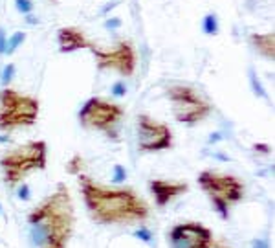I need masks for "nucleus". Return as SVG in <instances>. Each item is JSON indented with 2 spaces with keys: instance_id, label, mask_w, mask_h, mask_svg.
<instances>
[{
  "instance_id": "obj_1",
  "label": "nucleus",
  "mask_w": 275,
  "mask_h": 248,
  "mask_svg": "<svg viewBox=\"0 0 275 248\" xmlns=\"http://www.w3.org/2000/svg\"><path fill=\"white\" fill-rule=\"evenodd\" d=\"M77 184L85 208L94 222L103 226L143 224L151 217V206L130 186H105L86 173H77Z\"/></svg>"
},
{
  "instance_id": "obj_2",
  "label": "nucleus",
  "mask_w": 275,
  "mask_h": 248,
  "mask_svg": "<svg viewBox=\"0 0 275 248\" xmlns=\"http://www.w3.org/2000/svg\"><path fill=\"white\" fill-rule=\"evenodd\" d=\"M74 228V199L63 182L28 213V237L33 248H68Z\"/></svg>"
},
{
  "instance_id": "obj_3",
  "label": "nucleus",
  "mask_w": 275,
  "mask_h": 248,
  "mask_svg": "<svg viewBox=\"0 0 275 248\" xmlns=\"http://www.w3.org/2000/svg\"><path fill=\"white\" fill-rule=\"evenodd\" d=\"M48 166V144L44 140H30L13 147L0 157V169L4 182L17 188L32 173L44 171Z\"/></svg>"
},
{
  "instance_id": "obj_4",
  "label": "nucleus",
  "mask_w": 275,
  "mask_h": 248,
  "mask_svg": "<svg viewBox=\"0 0 275 248\" xmlns=\"http://www.w3.org/2000/svg\"><path fill=\"white\" fill-rule=\"evenodd\" d=\"M198 186L211 202L218 217L228 221L231 208L238 204L246 195V186L238 177L229 173H220L215 169H204L198 173Z\"/></svg>"
},
{
  "instance_id": "obj_5",
  "label": "nucleus",
  "mask_w": 275,
  "mask_h": 248,
  "mask_svg": "<svg viewBox=\"0 0 275 248\" xmlns=\"http://www.w3.org/2000/svg\"><path fill=\"white\" fill-rule=\"evenodd\" d=\"M41 112V101L32 94L17 90L13 86H4L0 90V131L11 133L26 129L37 123Z\"/></svg>"
},
{
  "instance_id": "obj_6",
  "label": "nucleus",
  "mask_w": 275,
  "mask_h": 248,
  "mask_svg": "<svg viewBox=\"0 0 275 248\" xmlns=\"http://www.w3.org/2000/svg\"><path fill=\"white\" fill-rule=\"evenodd\" d=\"M123 116H125V108L119 103L94 96L86 99L85 105L81 107L77 119L83 129L97 131L112 140H117V127L121 123Z\"/></svg>"
},
{
  "instance_id": "obj_7",
  "label": "nucleus",
  "mask_w": 275,
  "mask_h": 248,
  "mask_svg": "<svg viewBox=\"0 0 275 248\" xmlns=\"http://www.w3.org/2000/svg\"><path fill=\"white\" fill-rule=\"evenodd\" d=\"M165 96L171 103L173 116L178 123L196 125L211 114L213 105L202 96L200 92L189 85H169L165 88Z\"/></svg>"
},
{
  "instance_id": "obj_8",
  "label": "nucleus",
  "mask_w": 275,
  "mask_h": 248,
  "mask_svg": "<svg viewBox=\"0 0 275 248\" xmlns=\"http://www.w3.org/2000/svg\"><path fill=\"white\" fill-rule=\"evenodd\" d=\"M88 52L92 54L95 61V66L99 70H110L119 74L121 77H130L134 76L138 65L136 50L134 44L127 39H121L114 43L108 48H103L99 44L92 43Z\"/></svg>"
},
{
  "instance_id": "obj_9",
  "label": "nucleus",
  "mask_w": 275,
  "mask_h": 248,
  "mask_svg": "<svg viewBox=\"0 0 275 248\" xmlns=\"http://www.w3.org/2000/svg\"><path fill=\"white\" fill-rule=\"evenodd\" d=\"M136 144L138 151L143 155L167 151L175 144V135L167 123L151 118L149 114H140L136 118Z\"/></svg>"
},
{
  "instance_id": "obj_10",
  "label": "nucleus",
  "mask_w": 275,
  "mask_h": 248,
  "mask_svg": "<svg viewBox=\"0 0 275 248\" xmlns=\"http://www.w3.org/2000/svg\"><path fill=\"white\" fill-rule=\"evenodd\" d=\"M213 232L206 224L196 221H187L175 224L167 232V244L169 248H211Z\"/></svg>"
},
{
  "instance_id": "obj_11",
  "label": "nucleus",
  "mask_w": 275,
  "mask_h": 248,
  "mask_svg": "<svg viewBox=\"0 0 275 248\" xmlns=\"http://www.w3.org/2000/svg\"><path fill=\"white\" fill-rule=\"evenodd\" d=\"M149 191L153 195L156 208H165L175 199L189 191V184L180 180H165V178H153L149 180Z\"/></svg>"
},
{
  "instance_id": "obj_12",
  "label": "nucleus",
  "mask_w": 275,
  "mask_h": 248,
  "mask_svg": "<svg viewBox=\"0 0 275 248\" xmlns=\"http://www.w3.org/2000/svg\"><path fill=\"white\" fill-rule=\"evenodd\" d=\"M57 44L61 54H74L77 50H88L92 41L81 28L63 26L57 30Z\"/></svg>"
},
{
  "instance_id": "obj_13",
  "label": "nucleus",
  "mask_w": 275,
  "mask_h": 248,
  "mask_svg": "<svg viewBox=\"0 0 275 248\" xmlns=\"http://www.w3.org/2000/svg\"><path fill=\"white\" fill-rule=\"evenodd\" d=\"M248 43L262 59L273 63L275 59V33L273 32L251 33L248 37Z\"/></svg>"
},
{
  "instance_id": "obj_14",
  "label": "nucleus",
  "mask_w": 275,
  "mask_h": 248,
  "mask_svg": "<svg viewBox=\"0 0 275 248\" xmlns=\"http://www.w3.org/2000/svg\"><path fill=\"white\" fill-rule=\"evenodd\" d=\"M24 41H26V32H15L13 35H10L8 37V41H6V52L4 55H13L17 52V50L21 48L22 44H24Z\"/></svg>"
},
{
  "instance_id": "obj_15",
  "label": "nucleus",
  "mask_w": 275,
  "mask_h": 248,
  "mask_svg": "<svg viewBox=\"0 0 275 248\" xmlns=\"http://www.w3.org/2000/svg\"><path fill=\"white\" fill-rule=\"evenodd\" d=\"M202 30L206 35H218V30H220V24H218V17L217 13H207L202 19Z\"/></svg>"
},
{
  "instance_id": "obj_16",
  "label": "nucleus",
  "mask_w": 275,
  "mask_h": 248,
  "mask_svg": "<svg viewBox=\"0 0 275 248\" xmlns=\"http://www.w3.org/2000/svg\"><path fill=\"white\" fill-rule=\"evenodd\" d=\"M15 72H17V66L13 63H8L4 66V70H2V76H0V83L2 86H10L11 81H13V77H15Z\"/></svg>"
},
{
  "instance_id": "obj_17",
  "label": "nucleus",
  "mask_w": 275,
  "mask_h": 248,
  "mask_svg": "<svg viewBox=\"0 0 275 248\" xmlns=\"http://www.w3.org/2000/svg\"><path fill=\"white\" fill-rule=\"evenodd\" d=\"M15 10L24 17L32 15L35 11V2L33 0H15Z\"/></svg>"
},
{
  "instance_id": "obj_18",
  "label": "nucleus",
  "mask_w": 275,
  "mask_h": 248,
  "mask_svg": "<svg viewBox=\"0 0 275 248\" xmlns=\"http://www.w3.org/2000/svg\"><path fill=\"white\" fill-rule=\"evenodd\" d=\"M112 182L114 184H123L125 182V178H127V169H125V166H121V164H114V167H112Z\"/></svg>"
},
{
  "instance_id": "obj_19",
  "label": "nucleus",
  "mask_w": 275,
  "mask_h": 248,
  "mask_svg": "<svg viewBox=\"0 0 275 248\" xmlns=\"http://www.w3.org/2000/svg\"><path fill=\"white\" fill-rule=\"evenodd\" d=\"M249 81H251V86H253V92L257 94L259 97H266V90L262 88V85H260L259 77H257V74H255L253 70H249Z\"/></svg>"
},
{
  "instance_id": "obj_20",
  "label": "nucleus",
  "mask_w": 275,
  "mask_h": 248,
  "mask_svg": "<svg viewBox=\"0 0 275 248\" xmlns=\"http://www.w3.org/2000/svg\"><path fill=\"white\" fill-rule=\"evenodd\" d=\"M125 94H127V85H125V81H116L112 85V96L114 97H125Z\"/></svg>"
},
{
  "instance_id": "obj_21",
  "label": "nucleus",
  "mask_w": 275,
  "mask_h": 248,
  "mask_svg": "<svg viewBox=\"0 0 275 248\" xmlns=\"http://www.w3.org/2000/svg\"><path fill=\"white\" fill-rule=\"evenodd\" d=\"M103 26H105L106 30L114 32V30H119V28L123 26V21L121 19H117V17H110V19H106V21L103 22Z\"/></svg>"
},
{
  "instance_id": "obj_22",
  "label": "nucleus",
  "mask_w": 275,
  "mask_h": 248,
  "mask_svg": "<svg viewBox=\"0 0 275 248\" xmlns=\"http://www.w3.org/2000/svg\"><path fill=\"white\" fill-rule=\"evenodd\" d=\"M17 197L21 200H28L30 199V188H28V184H19V189H17Z\"/></svg>"
},
{
  "instance_id": "obj_23",
  "label": "nucleus",
  "mask_w": 275,
  "mask_h": 248,
  "mask_svg": "<svg viewBox=\"0 0 275 248\" xmlns=\"http://www.w3.org/2000/svg\"><path fill=\"white\" fill-rule=\"evenodd\" d=\"M134 235H136L138 239H143V241H151V232H149L147 228H140L138 232H134Z\"/></svg>"
},
{
  "instance_id": "obj_24",
  "label": "nucleus",
  "mask_w": 275,
  "mask_h": 248,
  "mask_svg": "<svg viewBox=\"0 0 275 248\" xmlns=\"http://www.w3.org/2000/svg\"><path fill=\"white\" fill-rule=\"evenodd\" d=\"M6 41H8V37H6V30L4 28H0V57H2L6 52Z\"/></svg>"
},
{
  "instance_id": "obj_25",
  "label": "nucleus",
  "mask_w": 275,
  "mask_h": 248,
  "mask_svg": "<svg viewBox=\"0 0 275 248\" xmlns=\"http://www.w3.org/2000/svg\"><path fill=\"white\" fill-rule=\"evenodd\" d=\"M253 248H270V246H268V241H266V239H255Z\"/></svg>"
},
{
  "instance_id": "obj_26",
  "label": "nucleus",
  "mask_w": 275,
  "mask_h": 248,
  "mask_svg": "<svg viewBox=\"0 0 275 248\" xmlns=\"http://www.w3.org/2000/svg\"><path fill=\"white\" fill-rule=\"evenodd\" d=\"M253 149H255V151L264 153V155H268V153H270V147H268V146H264V144H255V146H253Z\"/></svg>"
},
{
  "instance_id": "obj_27",
  "label": "nucleus",
  "mask_w": 275,
  "mask_h": 248,
  "mask_svg": "<svg viewBox=\"0 0 275 248\" xmlns=\"http://www.w3.org/2000/svg\"><path fill=\"white\" fill-rule=\"evenodd\" d=\"M211 248H231L229 244H226L224 241H213Z\"/></svg>"
},
{
  "instance_id": "obj_28",
  "label": "nucleus",
  "mask_w": 275,
  "mask_h": 248,
  "mask_svg": "<svg viewBox=\"0 0 275 248\" xmlns=\"http://www.w3.org/2000/svg\"><path fill=\"white\" fill-rule=\"evenodd\" d=\"M0 215H2V204H0Z\"/></svg>"
}]
</instances>
